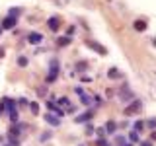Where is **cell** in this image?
Masks as SVG:
<instances>
[{
	"label": "cell",
	"instance_id": "8fae6325",
	"mask_svg": "<svg viewBox=\"0 0 156 146\" xmlns=\"http://www.w3.org/2000/svg\"><path fill=\"white\" fill-rule=\"evenodd\" d=\"M58 105H61V109L65 107L66 111H70V109H72V105L68 103V99H66V97H61V99H58Z\"/></svg>",
	"mask_w": 156,
	"mask_h": 146
},
{
	"label": "cell",
	"instance_id": "603a6c76",
	"mask_svg": "<svg viewBox=\"0 0 156 146\" xmlns=\"http://www.w3.org/2000/svg\"><path fill=\"white\" fill-rule=\"evenodd\" d=\"M2 55H4V49H2V47H0V57H2Z\"/></svg>",
	"mask_w": 156,
	"mask_h": 146
},
{
	"label": "cell",
	"instance_id": "30bf717a",
	"mask_svg": "<svg viewBox=\"0 0 156 146\" xmlns=\"http://www.w3.org/2000/svg\"><path fill=\"white\" fill-rule=\"evenodd\" d=\"M135 29H136V31H144V29H146V22H144V19H136V22H135Z\"/></svg>",
	"mask_w": 156,
	"mask_h": 146
},
{
	"label": "cell",
	"instance_id": "5bb4252c",
	"mask_svg": "<svg viewBox=\"0 0 156 146\" xmlns=\"http://www.w3.org/2000/svg\"><path fill=\"white\" fill-rule=\"evenodd\" d=\"M107 76H111V78H121V74L117 72V68H109V72H107Z\"/></svg>",
	"mask_w": 156,
	"mask_h": 146
},
{
	"label": "cell",
	"instance_id": "4fadbf2b",
	"mask_svg": "<svg viewBox=\"0 0 156 146\" xmlns=\"http://www.w3.org/2000/svg\"><path fill=\"white\" fill-rule=\"evenodd\" d=\"M10 136H12V138L20 136V127H12V129H10Z\"/></svg>",
	"mask_w": 156,
	"mask_h": 146
},
{
	"label": "cell",
	"instance_id": "e0dca14e",
	"mask_svg": "<svg viewBox=\"0 0 156 146\" xmlns=\"http://www.w3.org/2000/svg\"><path fill=\"white\" fill-rule=\"evenodd\" d=\"M10 16L18 18V16H20V8H14V10H10Z\"/></svg>",
	"mask_w": 156,
	"mask_h": 146
},
{
	"label": "cell",
	"instance_id": "277c9868",
	"mask_svg": "<svg viewBox=\"0 0 156 146\" xmlns=\"http://www.w3.org/2000/svg\"><path fill=\"white\" fill-rule=\"evenodd\" d=\"M86 45L88 47H90V49H94V51H98V53H100V55H105V47H101L100 45V43H96V41H86Z\"/></svg>",
	"mask_w": 156,
	"mask_h": 146
},
{
	"label": "cell",
	"instance_id": "3957f363",
	"mask_svg": "<svg viewBox=\"0 0 156 146\" xmlns=\"http://www.w3.org/2000/svg\"><path fill=\"white\" fill-rule=\"evenodd\" d=\"M49 29L51 31H58V27H61V19H58L57 16H53V18H49Z\"/></svg>",
	"mask_w": 156,
	"mask_h": 146
},
{
	"label": "cell",
	"instance_id": "52a82bcc",
	"mask_svg": "<svg viewBox=\"0 0 156 146\" xmlns=\"http://www.w3.org/2000/svg\"><path fill=\"white\" fill-rule=\"evenodd\" d=\"M41 39H43L41 33H29V35H27V41L31 43V45H39V43H41Z\"/></svg>",
	"mask_w": 156,
	"mask_h": 146
},
{
	"label": "cell",
	"instance_id": "d4e9b609",
	"mask_svg": "<svg viewBox=\"0 0 156 146\" xmlns=\"http://www.w3.org/2000/svg\"><path fill=\"white\" fill-rule=\"evenodd\" d=\"M0 35H2V27H0Z\"/></svg>",
	"mask_w": 156,
	"mask_h": 146
},
{
	"label": "cell",
	"instance_id": "d6986e66",
	"mask_svg": "<svg viewBox=\"0 0 156 146\" xmlns=\"http://www.w3.org/2000/svg\"><path fill=\"white\" fill-rule=\"evenodd\" d=\"M18 62H20V66H26V64H27V58H26V57H20Z\"/></svg>",
	"mask_w": 156,
	"mask_h": 146
},
{
	"label": "cell",
	"instance_id": "484cf974",
	"mask_svg": "<svg viewBox=\"0 0 156 146\" xmlns=\"http://www.w3.org/2000/svg\"><path fill=\"white\" fill-rule=\"evenodd\" d=\"M125 146H133V144H125Z\"/></svg>",
	"mask_w": 156,
	"mask_h": 146
},
{
	"label": "cell",
	"instance_id": "9a60e30c",
	"mask_svg": "<svg viewBox=\"0 0 156 146\" xmlns=\"http://www.w3.org/2000/svg\"><path fill=\"white\" fill-rule=\"evenodd\" d=\"M58 45H61V47H65V45H68V43H70V37H61V39H58Z\"/></svg>",
	"mask_w": 156,
	"mask_h": 146
},
{
	"label": "cell",
	"instance_id": "2e32d148",
	"mask_svg": "<svg viewBox=\"0 0 156 146\" xmlns=\"http://www.w3.org/2000/svg\"><path fill=\"white\" fill-rule=\"evenodd\" d=\"M105 130H107V133H113V130H115V123H113V121H109V123L105 125Z\"/></svg>",
	"mask_w": 156,
	"mask_h": 146
},
{
	"label": "cell",
	"instance_id": "9c48e42d",
	"mask_svg": "<svg viewBox=\"0 0 156 146\" xmlns=\"http://www.w3.org/2000/svg\"><path fill=\"white\" fill-rule=\"evenodd\" d=\"M90 117H92V111H86V113L76 117V123H86V121H90Z\"/></svg>",
	"mask_w": 156,
	"mask_h": 146
},
{
	"label": "cell",
	"instance_id": "cb8c5ba5",
	"mask_svg": "<svg viewBox=\"0 0 156 146\" xmlns=\"http://www.w3.org/2000/svg\"><path fill=\"white\" fill-rule=\"evenodd\" d=\"M152 140H156V130H154V133H152Z\"/></svg>",
	"mask_w": 156,
	"mask_h": 146
},
{
	"label": "cell",
	"instance_id": "8992f818",
	"mask_svg": "<svg viewBox=\"0 0 156 146\" xmlns=\"http://www.w3.org/2000/svg\"><path fill=\"white\" fill-rule=\"evenodd\" d=\"M57 72H58V62H57V61H53V62H51V72H49L47 80H49V82H53V80L57 78Z\"/></svg>",
	"mask_w": 156,
	"mask_h": 146
},
{
	"label": "cell",
	"instance_id": "ac0fdd59",
	"mask_svg": "<svg viewBox=\"0 0 156 146\" xmlns=\"http://www.w3.org/2000/svg\"><path fill=\"white\" fill-rule=\"evenodd\" d=\"M29 109H31V113H37L39 107H37V103H29Z\"/></svg>",
	"mask_w": 156,
	"mask_h": 146
},
{
	"label": "cell",
	"instance_id": "ffe728a7",
	"mask_svg": "<svg viewBox=\"0 0 156 146\" xmlns=\"http://www.w3.org/2000/svg\"><path fill=\"white\" fill-rule=\"evenodd\" d=\"M129 136H131V140H133V142H136V140H139V134H136V133H131Z\"/></svg>",
	"mask_w": 156,
	"mask_h": 146
},
{
	"label": "cell",
	"instance_id": "7c38bea8",
	"mask_svg": "<svg viewBox=\"0 0 156 146\" xmlns=\"http://www.w3.org/2000/svg\"><path fill=\"white\" fill-rule=\"evenodd\" d=\"M119 96L123 97V99H125V97H133V92H131V90H127V88H121Z\"/></svg>",
	"mask_w": 156,
	"mask_h": 146
},
{
	"label": "cell",
	"instance_id": "6da1fadb",
	"mask_svg": "<svg viewBox=\"0 0 156 146\" xmlns=\"http://www.w3.org/2000/svg\"><path fill=\"white\" fill-rule=\"evenodd\" d=\"M2 105H4V107H6V109L10 111V119H12V121H18V111H16V103H14L12 99H8V97H6V99L2 101Z\"/></svg>",
	"mask_w": 156,
	"mask_h": 146
},
{
	"label": "cell",
	"instance_id": "7a4b0ae2",
	"mask_svg": "<svg viewBox=\"0 0 156 146\" xmlns=\"http://www.w3.org/2000/svg\"><path fill=\"white\" fill-rule=\"evenodd\" d=\"M140 109H143V103H140L139 99H135L131 105H127V107H125V115H127V117H131V115H136Z\"/></svg>",
	"mask_w": 156,
	"mask_h": 146
},
{
	"label": "cell",
	"instance_id": "ba28073f",
	"mask_svg": "<svg viewBox=\"0 0 156 146\" xmlns=\"http://www.w3.org/2000/svg\"><path fill=\"white\" fill-rule=\"evenodd\" d=\"M45 119H47V123H51L53 127H57L58 123H61V119H58V117H57L55 113H47V117H45Z\"/></svg>",
	"mask_w": 156,
	"mask_h": 146
},
{
	"label": "cell",
	"instance_id": "44dd1931",
	"mask_svg": "<svg viewBox=\"0 0 156 146\" xmlns=\"http://www.w3.org/2000/svg\"><path fill=\"white\" fill-rule=\"evenodd\" d=\"M82 103H86V105H88V103H90V97H88V96H84V94H82Z\"/></svg>",
	"mask_w": 156,
	"mask_h": 146
},
{
	"label": "cell",
	"instance_id": "7402d4cb",
	"mask_svg": "<svg viewBox=\"0 0 156 146\" xmlns=\"http://www.w3.org/2000/svg\"><path fill=\"white\" fill-rule=\"evenodd\" d=\"M135 129L140 130V129H143V123H140V121H136V123H135Z\"/></svg>",
	"mask_w": 156,
	"mask_h": 146
},
{
	"label": "cell",
	"instance_id": "5b68a950",
	"mask_svg": "<svg viewBox=\"0 0 156 146\" xmlns=\"http://www.w3.org/2000/svg\"><path fill=\"white\" fill-rule=\"evenodd\" d=\"M14 26H16V18L14 16H8V18H4V22H2V29H12Z\"/></svg>",
	"mask_w": 156,
	"mask_h": 146
}]
</instances>
